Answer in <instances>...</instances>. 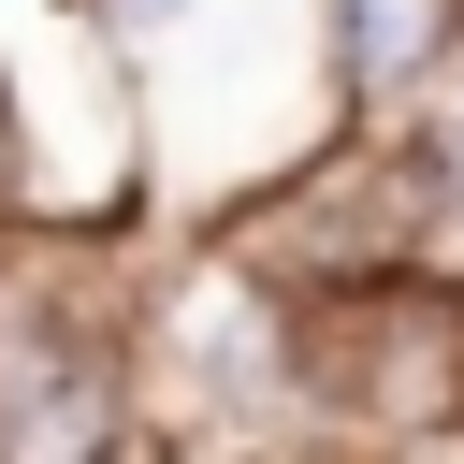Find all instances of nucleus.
<instances>
[{"label":"nucleus","mask_w":464,"mask_h":464,"mask_svg":"<svg viewBox=\"0 0 464 464\" xmlns=\"http://www.w3.org/2000/svg\"><path fill=\"white\" fill-rule=\"evenodd\" d=\"M464 29V0H334V44H348V87H406L435 72Z\"/></svg>","instance_id":"3"},{"label":"nucleus","mask_w":464,"mask_h":464,"mask_svg":"<svg viewBox=\"0 0 464 464\" xmlns=\"http://www.w3.org/2000/svg\"><path fill=\"white\" fill-rule=\"evenodd\" d=\"M116 420V348L72 319L44 276H0V464H102Z\"/></svg>","instance_id":"2"},{"label":"nucleus","mask_w":464,"mask_h":464,"mask_svg":"<svg viewBox=\"0 0 464 464\" xmlns=\"http://www.w3.org/2000/svg\"><path fill=\"white\" fill-rule=\"evenodd\" d=\"M116 14H130V29H160V14H188V0H116Z\"/></svg>","instance_id":"4"},{"label":"nucleus","mask_w":464,"mask_h":464,"mask_svg":"<svg viewBox=\"0 0 464 464\" xmlns=\"http://www.w3.org/2000/svg\"><path fill=\"white\" fill-rule=\"evenodd\" d=\"M304 392L348 406L362 435H435L464 420V304L450 290H348L319 334H304Z\"/></svg>","instance_id":"1"},{"label":"nucleus","mask_w":464,"mask_h":464,"mask_svg":"<svg viewBox=\"0 0 464 464\" xmlns=\"http://www.w3.org/2000/svg\"><path fill=\"white\" fill-rule=\"evenodd\" d=\"M0 174H14V102H0Z\"/></svg>","instance_id":"5"}]
</instances>
